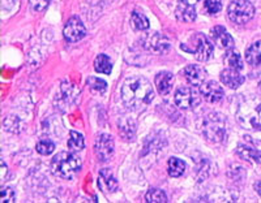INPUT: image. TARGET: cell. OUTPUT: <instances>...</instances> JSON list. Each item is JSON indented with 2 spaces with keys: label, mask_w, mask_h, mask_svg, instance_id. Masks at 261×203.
Returning a JSON list of instances; mask_svg holds the SVG:
<instances>
[{
  "label": "cell",
  "mask_w": 261,
  "mask_h": 203,
  "mask_svg": "<svg viewBox=\"0 0 261 203\" xmlns=\"http://www.w3.org/2000/svg\"><path fill=\"white\" fill-rule=\"evenodd\" d=\"M153 98H154V92H153L151 83L145 77H129L123 83L122 99L128 108H143L150 103Z\"/></svg>",
  "instance_id": "obj_1"
},
{
  "label": "cell",
  "mask_w": 261,
  "mask_h": 203,
  "mask_svg": "<svg viewBox=\"0 0 261 203\" xmlns=\"http://www.w3.org/2000/svg\"><path fill=\"white\" fill-rule=\"evenodd\" d=\"M235 118L246 129H261V97L244 98L238 106Z\"/></svg>",
  "instance_id": "obj_2"
},
{
  "label": "cell",
  "mask_w": 261,
  "mask_h": 203,
  "mask_svg": "<svg viewBox=\"0 0 261 203\" xmlns=\"http://www.w3.org/2000/svg\"><path fill=\"white\" fill-rule=\"evenodd\" d=\"M81 165L83 163L77 155L63 151L57 154L51 160V171L60 179L71 180L80 172Z\"/></svg>",
  "instance_id": "obj_3"
},
{
  "label": "cell",
  "mask_w": 261,
  "mask_h": 203,
  "mask_svg": "<svg viewBox=\"0 0 261 203\" xmlns=\"http://www.w3.org/2000/svg\"><path fill=\"white\" fill-rule=\"evenodd\" d=\"M205 138L212 143H221L226 138V119L221 113H211L205 118L202 125Z\"/></svg>",
  "instance_id": "obj_4"
},
{
  "label": "cell",
  "mask_w": 261,
  "mask_h": 203,
  "mask_svg": "<svg viewBox=\"0 0 261 203\" xmlns=\"http://www.w3.org/2000/svg\"><path fill=\"white\" fill-rule=\"evenodd\" d=\"M228 18L238 25L247 24L255 16V7L248 0H232L227 8Z\"/></svg>",
  "instance_id": "obj_5"
},
{
  "label": "cell",
  "mask_w": 261,
  "mask_h": 203,
  "mask_svg": "<svg viewBox=\"0 0 261 203\" xmlns=\"http://www.w3.org/2000/svg\"><path fill=\"white\" fill-rule=\"evenodd\" d=\"M192 43L193 47L188 51L195 53L196 59L199 62H206V60L211 59L212 55H213L214 46L209 41L208 37H205L201 33H196L195 36L192 37Z\"/></svg>",
  "instance_id": "obj_6"
},
{
  "label": "cell",
  "mask_w": 261,
  "mask_h": 203,
  "mask_svg": "<svg viewBox=\"0 0 261 203\" xmlns=\"http://www.w3.org/2000/svg\"><path fill=\"white\" fill-rule=\"evenodd\" d=\"M200 102H201V97H200L199 92L195 88L184 86V88H180L176 90L175 103L179 108H195L196 106H199Z\"/></svg>",
  "instance_id": "obj_7"
},
{
  "label": "cell",
  "mask_w": 261,
  "mask_h": 203,
  "mask_svg": "<svg viewBox=\"0 0 261 203\" xmlns=\"http://www.w3.org/2000/svg\"><path fill=\"white\" fill-rule=\"evenodd\" d=\"M63 34H64V38L69 43H74V42L81 41L86 36V29L80 18L72 17L67 21L64 30H63Z\"/></svg>",
  "instance_id": "obj_8"
},
{
  "label": "cell",
  "mask_w": 261,
  "mask_h": 203,
  "mask_svg": "<svg viewBox=\"0 0 261 203\" xmlns=\"http://www.w3.org/2000/svg\"><path fill=\"white\" fill-rule=\"evenodd\" d=\"M95 155L101 162H107L114 154V139L109 134H99L94 144Z\"/></svg>",
  "instance_id": "obj_9"
},
{
  "label": "cell",
  "mask_w": 261,
  "mask_h": 203,
  "mask_svg": "<svg viewBox=\"0 0 261 203\" xmlns=\"http://www.w3.org/2000/svg\"><path fill=\"white\" fill-rule=\"evenodd\" d=\"M200 93L204 97V99L209 103H217L220 102L223 98L225 93H223L222 86H220L214 81H208V82H204L200 86Z\"/></svg>",
  "instance_id": "obj_10"
},
{
  "label": "cell",
  "mask_w": 261,
  "mask_h": 203,
  "mask_svg": "<svg viewBox=\"0 0 261 203\" xmlns=\"http://www.w3.org/2000/svg\"><path fill=\"white\" fill-rule=\"evenodd\" d=\"M145 47L154 53H165L170 48V42L166 37L160 33H153L146 39Z\"/></svg>",
  "instance_id": "obj_11"
},
{
  "label": "cell",
  "mask_w": 261,
  "mask_h": 203,
  "mask_svg": "<svg viewBox=\"0 0 261 203\" xmlns=\"http://www.w3.org/2000/svg\"><path fill=\"white\" fill-rule=\"evenodd\" d=\"M183 73L186 80L193 86H201L206 77V72L200 65H187L184 68Z\"/></svg>",
  "instance_id": "obj_12"
},
{
  "label": "cell",
  "mask_w": 261,
  "mask_h": 203,
  "mask_svg": "<svg viewBox=\"0 0 261 203\" xmlns=\"http://www.w3.org/2000/svg\"><path fill=\"white\" fill-rule=\"evenodd\" d=\"M221 81H222L223 85L228 86L230 89H238L239 86L243 85L246 78L239 73L238 69L228 68V69L221 72Z\"/></svg>",
  "instance_id": "obj_13"
},
{
  "label": "cell",
  "mask_w": 261,
  "mask_h": 203,
  "mask_svg": "<svg viewBox=\"0 0 261 203\" xmlns=\"http://www.w3.org/2000/svg\"><path fill=\"white\" fill-rule=\"evenodd\" d=\"M155 88H157L158 93L161 95H166L171 92L172 83H174V74L170 73V72H160L157 73L154 78Z\"/></svg>",
  "instance_id": "obj_14"
},
{
  "label": "cell",
  "mask_w": 261,
  "mask_h": 203,
  "mask_svg": "<svg viewBox=\"0 0 261 203\" xmlns=\"http://www.w3.org/2000/svg\"><path fill=\"white\" fill-rule=\"evenodd\" d=\"M212 38L214 39L218 46L221 48H231L234 46V39L232 37L226 32V29L223 26H214L213 29L211 30Z\"/></svg>",
  "instance_id": "obj_15"
},
{
  "label": "cell",
  "mask_w": 261,
  "mask_h": 203,
  "mask_svg": "<svg viewBox=\"0 0 261 203\" xmlns=\"http://www.w3.org/2000/svg\"><path fill=\"white\" fill-rule=\"evenodd\" d=\"M98 185L101 186V188H103L106 191H110V193H114L115 190H118V181H116L115 176H114L113 172H111L109 168H103V169L99 172Z\"/></svg>",
  "instance_id": "obj_16"
},
{
  "label": "cell",
  "mask_w": 261,
  "mask_h": 203,
  "mask_svg": "<svg viewBox=\"0 0 261 203\" xmlns=\"http://www.w3.org/2000/svg\"><path fill=\"white\" fill-rule=\"evenodd\" d=\"M175 16L181 22H193L196 20V9L195 6H188L179 2L178 8L175 9Z\"/></svg>",
  "instance_id": "obj_17"
},
{
  "label": "cell",
  "mask_w": 261,
  "mask_h": 203,
  "mask_svg": "<svg viewBox=\"0 0 261 203\" xmlns=\"http://www.w3.org/2000/svg\"><path fill=\"white\" fill-rule=\"evenodd\" d=\"M237 154L241 156L242 159L252 160V162L261 164V151L257 150V149H252L248 148V146L239 144L237 149Z\"/></svg>",
  "instance_id": "obj_18"
},
{
  "label": "cell",
  "mask_w": 261,
  "mask_h": 203,
  "mask_svg": "<svg viewBox=\"0 0 261 203\" xmlns=\"http://www.w3.org/2000/svg\"><path fill=\"white\" fill-rule=\"evenodd\" d=\"M246 62L249 65H261V41L255 42L246 51Z\"/></svg>",
  "instance_id": "obj_19"
},
{
  "label": "cell",
  "mask_w": 261,
  "mask_h": 203,
  "mask_svg": "<svg viewBox=\"0 0 261 203\" xmlns=\"http://www.w3.org/2000/svg\"><path fill=\"white\" fill-rule=\"evenodd\" d=\"M94 69L98 73L110 74L111 71H113V64H111V60L109 59V56H106L105 53L98 55L94 60Z\"/></svg>",
  "instance_id": "obj_20"
},
{
  "label": "cell",
  "mask_w": 261,
  "mask_h": 203,
  "mask_svg": "<svg viewBox=\"0 0 261 203\" xmlns=\"http://www.w3.org/2000/svg\"><path fill=\"white\" fill-rule=\"evenodd\" d=\"M225 63L232 69H238V71H241L243 69L244 64L243 60H242V56L239 55V52L235 50H231V48H228L227 52L225 55Z\"/></svg>",
  "instance_id": "obj_21"
},
{
  "label": "cell",
  "mask_w": 261,
  "mask_h": 203,
  "mask_svg": "<svg viewBox=\"0 0 261 203\" xmlns=\"http://www.w3.org/2000/svg\"><path fill=\"white\" fill-rule=\"evenodd\" d=\"M186 171V163L178 158H170L167 163V172L171 177H180Z\"/></svg>",
  "instance_id": "obj_22"
},
{
  "label": "cell",
  "mask_w": 261,
  "mask_h": 203,
  "mask_svg": "<svg viewBox=\"0 0 261 203\" xmlns=\"http://www.w3.org/2000/svg\"><path fill=\"white\" fill-rule=\"evenodd\" d=\"M119 132L124 135V138L134 139L135 133H136V124L132 119H125L119 124Z\"/></svg>",
  "instance_id": "obj_23"
},
{
  "label": "cell",
  "mask_w": 261,
  "mask_h": 203,
  "mask_svg": "<svg viewBox=\"0 0 261 203\" xmlns=\"http://www.w3.org/2000/svg\"><path fill=\"white\" fill-rule=\"evenodd\" d=\"M67 144H68L69 150L80 151L83 150L84 146H85V142H84V137L80 134V133L73 132V130H72V132L69 133V138H68V142H67Z\"/></svg>",
  "instance_id": "obj_24"
},
{
  "label": "cell",
  "mask_w": 261,
  "mask_h": 203,
  "mask_svg": "<svg viewBox=\"0 0 261 203\" xmlns=\"http://www.w3.org/2000/svg\"><path fill=\"white\" fill-rule=\"evenodd\" d=\"M130 21H132V25L136 30H146L149 27V20L143 13L134 12L130 16Z\"/></svg>",
  "instance_id": "obj_25"
},
{
  "label": "cell",
  "mask_w": 261,
  "mask_h": 203,
  "mask_svg": "<svg viewBox=\"0 0 261 203\" xmlns=\"http://www.w3.org/2000/svg\"><path fill=\"white\" fill-rule=\"evenodd\" d=\"M146 202L149 203H166L167 197L161 189H150L145 195Z\"/></svg>",
  "instance_id": "obj_26"
},
{
  "label": "cell",
  "mask_w": 261,
  "mask_h": 203,
  "mask_svg": "<svg viewBox=\"0 0 261 203\" xmlns=\"http://www.w3.org/2000/svg\"><path fill=\"white\" fill-rule=\"evenodd\" d=\"M88 85H89L90 90L95 94H103L107 89V83L103 80L97 78V77H89L88 78Z\"/></svg>",
  "instance_id": "obj_27"
},
{
  "label": "cell",
  "mask_w": 261,
  "mask_h": 203,
  "mask_svg": "<svg viewBox=\"0 0 261 203\" xmlns=\"http://www.w3.org/2000/svg\"><path fill=\"white\" fill-rule=\"evenodd\" d=\"M37 151L41 155H50L54 150H55V143L51 142L50 139H41L36 146Z\"/></svg>",
  "instance_id": "obj_28"
},
{
  "label": "cell",
  "mask_w": 261,
  "mask_h": 203,
  "mask_svg": "<svg viewBox=\"0 0 261 203\" xmlns=\"http://www.w3.org/2000/svg\"><path fill=\"white\" fill-rule=\"evenodd\" d=\"M204 8L208 15H216L222 9V2L221 0H205Z\"/></svg>",
  "instance_id": "obj_29"
},
{
  "label": "cell",
  "mask_w": 261,
  "mask_h": 203,
  "mask_svg": "<svg viewBox=\"0 0 261 203\" xmlns=\"http://www.w3.org/2000/svg\"><path fill=\"white\" fill-rule=\"evenodd\" d=\"M50 0H29V4L34 12H43L47 8Z\"/></svg>",
  "instance_id": "obj_30"
},
{
  "label": "cell",
  "mask_w": 261,
  "mask_h": 203,
  "mask_svg": "<svg viewBox=\"0 0 261 203\" xmlns=\"http://www.w3.org/2000/svg\"><path fill=\"white\" fill-rule=\"evenodd\" d=\"M16 199V193L12 188H3L2 189V202L12 203Z\"/></svg>",
  "instance_id": "obj_31"
},
{
  "label": "cell",
  "mask_w": 261,
  "mask_h": 203,
  "mask_svg": "<svg viewBox=\"0 0 261 203\" xmlns=\"http://www.w3.org/2000/svg\"><path fill=\"white\" fill-rule=\"evenodd\" d=\"M179 2L184 4H188V6H195L196 3H199L200 0H179Z\"/></svg>",
  "instance_id": "obj_32"
},
{
  "label": "cell",
  "mask_w": 261,
  "mask_h": 203,
  "mask_svg": "<svg viewBox=\"0 0 261 203\" xmlns=\"http://www.w3.org/2000/svg\"><path fill=\"white\" fill-rule=\"evenodd\" d=\"M253 188H255V190L257 191L258 195H260V197H261V183H256L255 185H253Z\"/></svg>",
  "instance_id": "obj_33"
},
{
  "label": "cell",
  "mask_w": 261,
  "mask_h": 203,
  "mask_svg": "<svg viewBox=\"0 0 261 203\" xmlns=\"http://www.w3.org/2000/svg\"><path fill=\"white\" fill-rule=\"evenodd\" d=\"M260 89H261V83H260Z\"/></svg>",
  "instance_id": "obj_34"
}]
</instances>
